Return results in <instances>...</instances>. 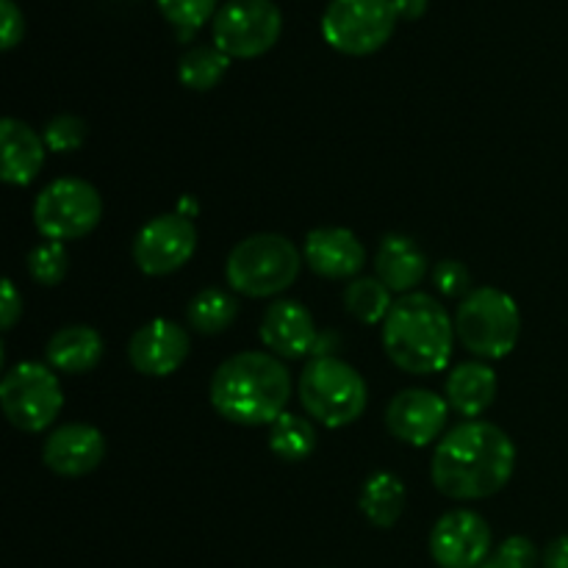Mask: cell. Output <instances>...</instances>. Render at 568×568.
Instances as JSON below:
<instances>
[{
	"mask_svg": "<svg viewBox=\"0 0 568 568\" xmlns=\"http://www.w3.org/2000/svg\"><path fill=\"white\" fill-rule=\"evenodd\" d=\"M155 3H159L164 20L178 31L181 42L192 39L194 31L214 20L216 11H220V6H216L220 0H155Z\"/></svg>",
	"mask_w": 568,
	"mask_h": 568,
	"instance_id": "4316f807",
	"label": "cell"
},
{
	"mask_svg": "<svg viewBox=\"0 0 568 568\" xmlns=\"http://www.w3.org/2000/svg\"><path fill=\"white\" fill-rule=\"evenodd\" d=\"M449 416V403L430 388H405L386 408V427L397 442L427 447L438 442Z\"/></svg>",
	"mask_w": 568,
	"mask_h": 568,
	"instance_id": "4fadbf2b",
	"label": "cell"
},
{
	"mask_svg": "<svg viewBox=\"0 0 568 568\" xmlns=\"http://www.w3.org/2000/svg\"><path fill=\"white\" fill-rule=\"evenodd\" d=\"M20 316H22V297H20V292H17L14 281H9V277H6L3 281V305H0V325H3V331H11Z\"/></svg>",
	"mask_w": 568,
	"mask_h": 568,
	"instance_id": "d6a6232c",
	"label": "cell"
},
{
	"mask_svg": "<svg viewBox=\"0 0 568 568\" xmlns=\"http://www.w3.org/2000/svg\"><path fill=\"white\" fill-rule=\"evenodd\" d=\"M392 294L394 292L381 277H355L344 288V308L364 325H377V322H386L388 311H392Z\"/></svg>",
	"mask_w": 568,
	"mask_h": 568,
	"instance_id": "484cf974",
	"label": "cell"
},
{
	"mask_svg": "<svg viewBox=\"0 0 568 568\" xmlns=\"http://www.w3.org/2000/svg\"><path fill=\"white\" fill-rule=\"evenodd\" d=\"M0 405L11 427L22 433H42L59 419L64 394L50 366L22 361L6 372L0 383Z\"/></svg>",
	"mask_w": 568,
	"mask_h": 568,
	"instance_id": "ba28073f",
	"label": "cell"
},
{
	"mask_svg": "<svg viewBox=\"0 0 568 568\" xmlns=\"http://www.w3.org/2000/svg\"><path fill=\"white\" fill-rule=\"evenodd\" d=\"M303 261L327 281H355L366 264V250L347 227H314L305 236Z\"/></svg>",
	"mask_w": 568,
	"mask_h": 568,
	"instance_id": "2e32d148",
	"label": "cell"
},
{
	"mask_svg": "<svg viewBox=\"0 0 568 568\" xmlns=\"http://www.w3.org/2000/svg\"><path fill=\"white\" fill-rule=\"evenodd\" d=\"M0 144H3V181L9 186H28L39 178L44 166V136H39L28 122L6 116L0 122Z\"/></svg>",
	"mask_w": 568,
	"mask_h": 568,
	"instance_id": "ac0fdd59",
	"label": "cell"
},
{
	"mask_svg": "<svg viewBox=\"0 0 568 568\" xmlns=\"http://www.w3.org/2000/svg\"><path fill=\"white\" fill-rule=\"evenodd\" d=\"M536 560L538 549L530 538L510 536L497 549H491L480 568H536Z\"/></svg>",
	"mask_w": 568,
	"mask_h": 568,
	"instance_id": "f546056e",
	"label": "cell"
},
{
	"mask_svg": "<svg viewBox=\"0 0 568 568\" xmlns=\"http://www.w3.org/2000/svg\"><path fill=\"white\" fill-rule=\"evenodd\" d=\"M105 458V438L98 427L70 422L48 436L42 464L59 477H83L98 469Z\"/></svg>",
	"mask_w": 568,
	"mask_h": 568,
	"instance_id": "9a60e30c",
	"label": "cell"
},
{
	"mask_svg": "<svg viewBox=\"0 0 568 568\" xmlns=\"http://www.w3.org/2000/svg\"><path fill=\"white\" fill-rule=\"evenodd\" d=\"M103 349V338L94 327L70 325L50 336L48 347H44V358H48L50 369L64 372V375H83V372H92L100 364Z\"/></svg>",
	"mask_w": 568,
	"mask_h": 568,
	"instance_id": "44dd1931",
	"label": "cell"
},
{
	"mask_svg": "<svg viewBox=\"0 0 568 568\" xmlns=\"http://www.w3.org/2000/svg\"><path fill=\"white\" fill-rule=\"evenodd\" d=\"M433 281H436V288L444 294V297H460V294L471 292L469 270L455 258L436 264V270H433Z\"/></svg>",
	"mask_w": 568,
	"mask_h": 568,
	"instance_id": "4dcf8cb0",
	"label": "cell"
},
{
	"mask_svg": "<svg viewBox=\"0 0 568 568\" xmlns=\"http://www.w3.org/2000/svg\"><path fill=\"white\" fill-rule=\"evenodd\" d=\"M455 322L436 297L410 292L394 300L383 322V349L408 375H438L449 366Z\"/></svg>",
	"mask_w": 568,
	"mask_h": 568,
	"instance_id": "3957f363",
	"label": "cell"
},
{
	"mask_svg": "<svg viewBox=\"0 0 568 568\" xmlns=\"http://www.w3.org/2000/svg\"><path fill=\"white\" fill-rule=\"evenodd\" d=\"M70 270V255L61 242H42L28 253V275L39 286H59Z\"/></svg>",
	"mask_w": 568,
	"mask_h": 568,
	"instance_id": "83f0119b",
	"label": "cell"
},
{
	"mask_svg": "<svg viewBox=\"0 0 568 568\" xmlns=\"http://www.w3.org/2000/svg\"><path fill=\"white\" fill-rule=\"evenodd\" d=\"M197 250V227L183 214L153 216L133 239V261L150 277H164L189 264Z\"/></svg>",
	"mask_w": 568,
	"mask_h": 568,
	"instance_id": "8fae6325",
	"label": "cell"
},
{
	"mask_svg": "<svg viewBox=\"0 0 568 568\" xmlns=\"http://www.w3.org/2000/svg\"><path fill=\"white\" fill-rule=\"evenodd\" d=\"M0 20H3V26H0V48L14 50L26 37V17L17 9L14 0H0Z\"/></svg>",
	"mask_w": 568,
	"mask_h": 568,
	"instance_id": "1f68e13d",
	"label": "cell"
},
{
	"mask_svg": "<svg viewBox=\"0 0 568 568\" xmlns=\"http://www.w3.org/2000/svg\"><path fill=\"white\" fill-rule=\"evenodd\" d=\"M87 122L75 114H59L44 128V144L53 153H75L87 142Z\"/></svg>",
	"mask_w": 568,
	"mask_h": 568,
	"instance_id": "f1b7e54d",
	"label": "cell"
},
{
	"mask_svg": "<svg viewBox=\"0 0 568 568\" xmlns=\"http://www.w3.org/2000/svg\"><path fill=\"white\" fill-rule=\"evenodd\" d=\"M303 253L281 233H255L231 250L225 281L244 297L264 300L283 294L300 275Z\"/></svg>",
	"mask_w": 568,
	"mask_h": 568,
	"instance_id": "5b68a950",
	"label": "cell"
},
{
	"mask_svg": "<svg viewBox=\"0 0 568 568\" xmlns=\"http://www.w3.org/2000/svg\"><path fill=\"white\" fill-rule=\"evenodd\" d=\"M297 392L305 414L331 430L358 422L369 403L361 372L336 355H314L300 375Z\"/></svg>",
	"mask_w": 568,
	"mask_h": 568,
	"instance_id": "277c9868",
	"label": "cell"
},
{
	"mask_svg": "<svg viewBox=\"0 0 568 568\" xmlns=\"http://www.w3.org/2000/svg\"><path fill=\"white\" fill-rule=\"evenodd\" d=\"M283 14L272 0H227L211 22L214 44L227 59H258L281 39Z\"/></svg>",
	"mask_w": 568,
	"mask_h": 568,
	"instance_id": "30bf717a",
	"label": "cell"
},
{
	"mask_svg": "<svg viewBox=\"0 0 568 568\" xmlns=\"http://www.w3.org/2000/svg\"><path fill=\"white\" fill-rule=\"evenodd\" d=\"M375 277H381L392 292L410 294L422 283L427 272V258L419 244L399 233H388L381 242L375 255Z\"/></svg>",
	"mask_w": 568,
	"mask_h": 568,
	"instance_id": "d6986e66",
	"label": "cell"
},
{
	"mask_svg": "<svg viewBox=\"0 0 568 568\" xmlns=\"http://www.w3.org/2000/svg\"><path fill=\"white\" fill-rule=\"evenodd\" d=\"M211 405L222 419L242 427H266L286 414L292 377L277 355L236 353L211 377Z\"/></svg>",
	"mask_w": 568,
	"mask_h": 568,
	"instance_id": "7a4b0ae2",
	"label": "cell"
},
{
	"mask_svg": "<svg viewBox=\"0 0 568 568\" xmlns=\"http://www.w3.org/2000/svg\"><path fill=\"white\" fill-rule=\"evenodd\" d=\"M516 469V447L491 422H464L444 433L430 460V480L458 503L488 499L503 491Z\"/></svg>",
	"mask_w": 568,
	"mask_h": 568,
	"instance_id": "6da1fadb",
	"label": "cell"
},
{
	"mask_svg": "<svg viewBox=\"0 0 568 568\" xmlns=\"http://www.w3.org/2000/svg\"><path fill=\"white\" fill-rule=\"evenodd\" d=\"M103 200L100 192L83 178H59L48 183L33 200V225L48 242H72L83 239L100 225Z\"/></svg>",
	"mask_w": 568,
	"mask_h": 568,
	"instance_id": "52a82bcc",
	"label": "cell"
},
{
	"mask_svg": "<svg viewBox=\"0 0 568 568\" xmlns=\"http://www.w3.org/2000/svg\"><path fill=\"white\" fill-rule=\"evenodd\" d=\"M430 555L438 568H480L491 555V527L475 510H449L433 525Z\"/></svg>",
	"mask_w": 568,
	"mask_h": 568,
	"instance_id": "7c38bea8",
	"label": "cell"
},
{
	"mask_svg": "<svg viewBox=\"0 0 568 568\" xmlns=\"http://www.w3.org/2000/svg\"><path fill=\"white\" fill-rule=\"evenodd\" d=\"M444 397H447L449 408L458 410L460 416L477 419L491 408L494 397H497V372L483 361H466L447 375Z\"/></svg>",
	"mask_w": 568,
	"mask_h": 568,
	"instance_id": "ffe728a7",
	"label": "cell"
},
{
	"mask_svg": "<svg viewBox=\"0 0 568 568\" xmlns=\"http://www.w3.org/2000/svg\"><path fill=\"white\" fill-rule=\"evenodd\" d=\"M270 449L286 464H300L316 449V430L311 416L283 414L270 425Z\"/></svg>",
	"mask_w": 568,
	"mask_h": 568,
	"instance_id": "603a6c76",
	"label": "cell"
},
{
	"mask_svg": "<svg viewBox=\"0 0 568 568\" xmlns=\"http://www.w3.org/2000/svg\"><path fill=\"white\" fill-rule=\"evenodd\" d=\"M261 342L266 344L272 355L297 361L314 353L320 336H316L314 316L303 303L275 300L261 320Z\"/></svg>",
	"mask_w": 568,
	"mask_h": 568,
	"instance_id": "e0dca14e",
	"label": "cell"
},
{
	"mask_svg": "<svg viewBox=\"0 0 568 568\" xmlns=\"http://www.w3.org/2000/svg\"><path fill=\"white\" fill-rule=\"evenodd\" d=\"M519 333V305L497 286L471 288L455 314V336L480 361H499L514 353Z\"/></svg>",
	"mask_w": 568,
	"mask_h": 568,
	"instance_id": "8992f818",
	"label": "cell"
},
{
	"mask_svg": "<svg viewBox=\"0 0 568 568\" xmlns=\"http://www.w3.org/2000/svg\"><path fill=\"white\" fill-rule=\"evenodd\" d=\"M233 59H227L216 44H197L186 50L178 61V78L192 92H211L222 78L227 75V67Z\"/></svg>",
	"mask_w": 568,
	"mask_h": 568,
	"instance_id": "cb8c5ba5",
	"label": "cell"
},
{
	"mask_svg": "<svg viewBox=\"0 0 568 568\" xmlns=\"http://www.w3.org/2000/svg\"><path fill=\"white\" fill-rule=\"evenodd\" d=\"M394 9H397V17L399 20H419V17H425L427 11V0H392Z\"/></svg>",
	"mask_w": 568,
	"mask_h": 568,
	"instance_id": "e575fe53",
	"label": "cell"
},
{
	"mask_svg": "<svg viewBox=\"0 0 568 568\" xmlns=\"http://www.w3.org/2000/svg\"><path fill=\"white\" fill-rule=\"evenodd\" d=\"M544 568H568V536L555 538L544 549Z\"/></svg>",
	"mask_w": 568,
	"mask_h": 568,
	"instance_id": "836d02e7",
	"label": "cell"
},
{
	"mask_svg": "<svg viewBox=\"0 0 568 568\" xmlns=\"http://www.w3.org/2000/svg\"><path fill=\"white\" fill-rule=\"evenodd\" d=\"M192 353V338L178 322L150 320L128 342V361L144 377H170Z\"/></svg>",
	"mask_w": 568,
	"mask_h": 568,
	"instance_id": "5bb4252c",
	"label": "cell"
},
{
	"mask_svg": "<svg viewBox=\"0 0 568 568\" xmlns=\"http://www.w3.org/2000/svg\"><path fill=\"white\" fill-rule=\"evenodd\" d=\"M392 0H331L322 14V37L344 55H372L397 28Z\"/></svg>",
	"mask_w": 568,
	"mask_h": 568,
	"instance_id": "9c48e42d",
	"label": "cell"
},
{
	"mask_svg": "<svg viewBox=\"0 0 568 568\" xmlns=\"http://www.w3.org/2000/svg\"><path fill=\"white\" fill-rule=\"evenodd\" d=\"M236 297H231L222 288H205V292L194 294L186 308L189 325H192V331L203 333V336H220L236 322Z\"/></svg>",
	"mask_w": 568,
	"mask_h": 568,
	"instance_id": "d4e9b609",
	"label": "cell"
},
{
	"mask_svg": "<svg viewBox=\"0 0 568 568\" xmlns=\"http://www.w3.org/2000/svg\"><path fill=\"white\" fill-rule=\"evenodd\" d=\"M361 514L381 530H392L405 510V486L392 471H375L361 488Z\"/></svg>",
	"mask_w": 568,
	"mask_h": 568,
	"instance_id": "7402d4cb",
	"label": "cell"
}]
</instances>
